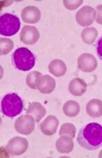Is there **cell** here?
<instances>
[{
  "label": "cell",
  "instance_id": "6da1fadb",
  "mask_svg": "<svg viewBox=\"0 0 102 158\" xmlns=\"http://www.w3.org/2000/svg\"><path fill=\"white\" fill-rule=\"evenodd\" d=\"M77 142L83 149L97 150L102 146V126L96 122L89 123L81 128Z\"/></svg>",
  "mask_w": 102,
  "mask_h": 158
},
{
  "label": "cell",
  "instance_id": "603a6c76",
  "mask_svg": "<svg viewBox=\"0 0 102 158\" xmlns=\"http://www.w3.org/2000/svg\"><path fill=\"white\" fill-rule=\"evenodd\" d=\"M63 2L64 6L67 10H75L80 5L83 4V1H82V0H77V1H66V0H65Z\"/></svg>",
  "mask_w": 102,
  "mask_h": 158
},
{
  "label": "cell",
  "instance_id": "7402d4cb",
  "mask_svg": "<svg viewBox=\"0 0 102 158\" xmlns=\"http://www.w3.org/2000/svg\"><path fill=\"white\" fill-rule=\"evenodd\" d=\"M42 74L38 71H33L29 73L27 78H26V83L32 89H36V81L39 77H41Z\"/></svg>",
  "mask_w": 102,
  "mask_h": 158
},
{
  "label": "cell",
  "instance_id": "9c48e42d",
  "mask_svg": "<svg viewBox=\"0 0 102 158\" xmlns=\"http://www.w3.org/2000/svg\"><path fill=\"white\" fill-rule=\"evenodd\" d=\"M78 66L84 72H91L97 67V61L94 55L90 53L82 54L78 59Z\"/></svg>",
  "mask_w": 102,
  "mask_h": 158
},
{
  "label": "cell",
  "instance_id": "e0dca14e",
  "mask_svg": "<svg viewBox=\"0 0 102 158\" xmlns=\"http://www.w3.org/2000/svg\"><path fill=\"white\" fill-rule=\"evenodd\" d=\"M48 70L55 77H61L66 73L67 67L63 61L61 59H54L49 64Z\"/></svg>",
  "mask_w": 102,
  "mask_h": 158
},
{
  "label": "cell",
  "instance_id": "d6986e66",
  "mask_svg": "<svg viewBox=\"0 0 102 158\" xmlns=\"http://www.w3.org/2000/svg\"><path fill=\"white\" fill-rule=\"evenodd\" d=\"M98 36V31L95 27L84 28L81 33V38L84 43L93 44Z\"/></svg>",
  "mask_w": 102,
  "mask_h": 158
},
{
  "label": "cell",
  "instance_id": "277c9868",
  "mask_svg": "<svg viewBox=\"0 0 102 158\" xmlns=\"http://www.w3.org/2000/svg\"><path fill=\"white\" fill-rule=\"evenodd\" d=\"M21 21L15 15L4 13L0 17V34L4 36H12L17 34L21 27Z\"/></svg>",
  "mask_w": 102,
  "mask_h": 158
},
{
  "label": "cell",
  "instance_id": "5b68a950",
  "mask_svg": "<svg viewBox=\"0 0 102 158\" xmlns=\"http://www.w3.org/2000/svg\"><path fill=\"white\" fill-rule=\"evenodd\" d=\"M35 118L30 114H22L17 118L14 123V128L18 133L29 135L35 129Z\"/></svg>",
  "mask_w": 102,
  "mask_h": 158
},
{
  "label": "cell",
  "instance_id": "44dd1931",
  "mask_svg": "<svg viewBox=\"0 0 102 158\" xmlns=\"http://www.w3.org/2000/svg\"><path fill=\"white\" fill-rule=\"evenodd\" d=\"M0 44H1V50H0V53L2 55H7L10 52L13 48H14V43L12 40L6 38H1L0 39Z\"/></svg>",
  "mask_w": 102,
  "mask_h": 158
},
{
  "label": "cell",
  "instance_id": "8fae6325",
  "mask_svg": "<svg viewBox=\"0 0 102 158\" xmlns=\"http://www.w3.org/2000/svg\"><path fill=\"white\" fill-rule=\"evenodd\" d=\"M21 18L26 23L35 24L41 19V12L35 6H27L22 9Z\"/></svg>",
  "mask_w": 102,
  "mask_h": 158
},
{
  "label": "cell",
  "instance_id": "9a60e30c",
  "mask_svg": "<svg viewBox=\"0 0 102 158\" xmlns=\"http://www.w3.org/2000/svg\"><path fill=\"white\" fill-rule=\"evenodd\" d=\"M26 113L31 115L35 118L36 122L38 123L47 114V110L40 103L35 102L29 104Z\"/></svg>",
  "mask_w": 102,
  "mask_h": 158
},
{
  "label": "cell",
  "instance_id": "8992f818",
  "mask_svg": "<svg viewBox=\"0 0 102 158\" xmlns=\"http://www.w3.org/2000/svg\"><path fill=\"white\" fill-rule=\"evenodd\" d=\"M75 19L78 23L83 27H88L93 24L96 19V11L89 6H85L76 12Z\"/></svg>",
  "mask_w": 102,
  "mask_h": 158
},
{
  "label": "cell",
  "instance_id": "ffe728a7",
  "mask_svg": "<svg viewBox=\"0 0 102 158\" xmlns=\"http://www.w3.org/2000/svg\"><path fill=\"white\" fill-rule=\"evenodd\" d=\"M75 132H76V130L74 125L70 123H65L61 126L60 131H59V135L61 136L66 135V136H70L71 138H74Z\"/></svg>",
  "mask_w": 102,
  "mask_h": 158
},
{
  "label": "cell",
  "instance_id": "ba28073f",
  "mask_svg": "<svg viewBox=\"0 0 102 158\" xmlns=\"http://www.w3.org/2000/svg\"><path fill=\"white\" fill-rule=\"evenodd\" d=\"M39 33L34 26L25 25L20 34L21 41L27 45L35 44L39 40Z\"/></svg>",
  "mask_w": 102,
  "mask_h": 158
},
{
  "label": "cell",
  "instance_id": "d4e9b609",
  "mask_svg": "<svg viewBox=\"0 0 102 158\" xmlns=\"http://www.w3.org/2000/svg\"><path fill=\"white\" fill-rule=\"evenodd\" d=\"M95 20L98 24L102 25V4L97 6V18Z\"/></svg>",
  "mask_w": 102,
  "mask_h": 158
},
{
  "label": "cell",
  "instance_id": "52a82bcc",
  "mask_svg": "<svg viewBox=\"0 0 102 158\" xmlns=\"http://www.w3.org/2000/svg\"><path fill=\"white\" fill-rule=\"evenodd\" d=\"M29 143L25 138L16 136L8 141L6 149L12 156H21L27 150Z\"/></svg>",
  "mask_w": 102,
  "mask_h": 158
},
{
  "label": "cell",
  "instance_id": "30bf717a",
  "mask_svg": "<svg viewBox=\"0 0 102 158\" xmlns=\"http://www.w3.org/2000/svg\"><path fill=\"white\" fill-rule=\"evenodd\" d=\"M36 87L42 94H48L55 90L56 81L49 75H43L38 78L36 81Z\"/></svg>",
  "mask_w": 102,
  "mask_h": 158
},
{
  "label": "cell",
  "instance_id": "ac0fdd59",
  "mask_svg": "<svg viewBox=\"0 0 102 158\" xmlns=\"http://www.w3.org/2000/svg\"><path fill=\"white\" fill-rule=\"evenodd\" d=\"M63 113L69 117H74L79 114L80 111V106L79 104L74 100L66 102L63 106Z\"/></svg>",
  "mask_w": 102,
  "mask_h": 158
},
{
  "label": "cell",
  "instance_id": "7a4b0ae2",
  "mask_svg": "<svg viewBox=\"0 0 102 158\" xmlns=\"http://www.w3.org/2000/svg\"><path fill=\"white\" fill-rule=\"evenodd\" d=\"M35 55L26 47L17 48L12 55V61L14 66L22 72L31 70L35 66Z\"/></svg>",
  "mask_w": 102,
  "mask_h": 158
},
{
  "label": "cell",
  "instance_id": "484cf974",
  "mask_svg": "<svg viewBox=\"0 0 102 158\" xmlns=\"http://www.w3.org/2000/svg\"><path fill=\"white\" fill-rule=\"evenodd\" d=\"M99 157H100V158L102 157V150L100 151V154H99Z\"/></svg>",
  "mask_w": 102,
  "mask_h": 158
},
{
  "label": "cell",
  "instance_id": "5bb4252c",
  "mask_svg": "<svg viewBox=\"0 0 102 158\" xmlns=\"http://www.w3.org/2000/svg\"><path fill=\"white\" fill-rule=\"evenodd\" d=\"M74 142L69 136H61L56 142V148L61 153H69L74 149Z\"/></svg>",
  "mask_w": 102,
  "mask_h": 158
},
{
  "label": "cell",
  "instance_id": "2e32d148",
  "mask_svg": "<svg viewBox=\"0 0 102 158\" xmlns=\"http://www.w3.org/2000/svg\"><path fill=\"white\" fill-rule=\"evenodd\" d=\"M86 112L90 117L98 118L102 116V101L99 99H93L87 103Z\"/></svg>",
  "mask_w": 102,
  "mask_h": 158
},
{
  "label": "cell",
  "instance_id": "4fadbf2b",
  "mask_svg": "<svg viewBox=\"0 0 102 158\" xmlns=\"http://www.w3.org/2000/svg\"><path fill=\"white\" fill-rule=\"evenodd\" d=\"M87 84L83 79L75 78L70 81L68 86L69 91L74 96H81L87 91Z\"/></svg>",
  "mask_w": 102,
  "mask_h": 158
},
{
  "label": "cell",
  "instance_id": "7c38bea8",
  "mask_svg": "<svg viewBox=\"0 0 102 158\" xmlns=\"http://www.w3.org/2000/svg\"><path fill=\"white\" fill-rule=\"evenodd\" d=\"M59 120L53 115H49L40 124V130L47 136H52L56 133L59 126Z\"/></svg>",
  "mask_w": 102,
  "mask_h": 158
},
{
  "label": "cell",
  "instance_id": "cb8c5ba5",
  "mask_svg": "<svg viewBox=\"0 0 102 158\" xmlns=\"http://www.w3.org/2000/svg\"><path fill=\"white\" fill-rule=\"evenodd\" d=\"M95 51L98 57L102 61V35L97 40L95 44Z\"/></svg>",
  "mask_w": 102,
  "mask_h": 158
},
{
  "label": "cell",
  "instance_id": "3957f363",
  "mask_svg": "<svg viewBox=\"0 0 102 158\" xmlns=\"http://www.w3.org/2000/svg\"><path fill=\"white\" fill-rule=\"evenodd\" d=\"M23 101L15 93H10L4 95L1 102L2 113L10 118L18 116L23 110Z\"/></svg>",
  "mask_w": 102,
  "mask_h": 158
}]
</instances>
